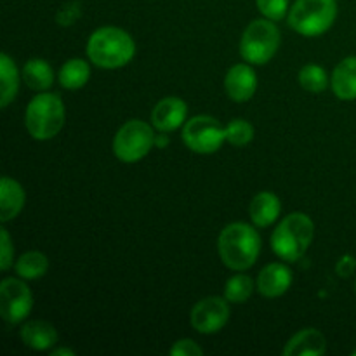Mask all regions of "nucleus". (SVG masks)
<instances>
[{"label":"nucleus","instance_id":"obj_5","mask_svg":"<svg viewBox=\"0 0 356 356\" xmlns=\"http://www.w3.org/2000/svg\"><path fill=\"white\" fill-rule=\"evenodd\" d=\"M337 17V0H296L287 23L302 37H318L329 31Z\"/></svg>","mask_w":356,"mask_h":356},{"label":"nucleus","instance_id":"obj_30","mask_svg":"<svg viewBox=\"0 0 356 356\" xmlns=\"http://www.w3.org/2000/svg\"><path fill=\"white\" fill-rule=\"evenodd\" d=\"M356 271V259L350 254L341 257L339 261L336 263V273L339 275L341 278H350Z\"/></svg>","mask_w":356,"mask_h":356},{"label":"nucleus","instance_id":"obj_12","mask_svg":"<svg viewBox=\"0 0 356 356\" xmlns=\"http://www.w3.org/2000/svg\"><path fill=\"white\" fill-rule=\"evenodd\" d=\"M186 117L188 104L181 97L169 96L160 99L152 110V125L159 132L169 134L186 124Z\"/></svg>","mask_w":356,"mask_h":356},{"label":"nucleus","instance_id":"obj_33","mask_svg":"<svg viewBox=\"0 0 356 356\" xmlns=\"http://www.w3.org/2000/svg\"><path fill=\"white\" fill-rule=\"evenodd\" d=\"M351 355H353V356H356V350H355V351H353V353H351Z\"/></svg>","mask_w":356,"mask_h":356},{"label":"nucleus","instance_id":"obj_2","mask_svg":"<svg viewBox=\"0 0 356 356\" xmlns=\"http://www.w3.org/2000/svg\"><path fill=\"white\" fill-rule=\"evenodd\" d=\"M136 56V42L125 30L103 26L92 31L87 42V58L103 70H118L129 65Z\"/></svg>","mask_w":356,"mask_h":356},{"label":"nucleus","instance_id":"obj_34","mask_svg":"<svg viewBox=\"0 0 356 356\" xmlns=\"http://www.w3.org/2000/svg\"><path fill=\"white\" fill-rule=\"evenodd\" d=\"M355 292H356V280H355Z\"/></svg>","mask_w":356,"mask_h":356},{"label":"nucleus","instance_id":"obj_18","mask_svg":"<svg viewBox=\"0 0 356 356\" xmlns=\"http://www.w3.org/2000/svg\"><path fill=\"white\" fill-rule=\"evenodd\" d=\"M334 94L343 101L356 99V56L344 58L330 76Z\"/></svg>","mask_w":356,"mask_h":356},{"label":"nucleus","instance_id":"obj_32","mask_svg":"<svg viewBox=\"0 0 356 356\" xmlns=\"http://www.w3.org/2000/svg\"><path fill=\"white\" fill-rule=\"evenodd\" d=\"M51 356H75V351L70 348H56L51 351Z\"/></svg>","mask_w":356,"mask_h":356},{"label":"nucleus","instance_id":"obj_31","mask_svg":"<svg viewBox=\"0 0 356 356\" xmlns=\"http://www.w3.org/2000/svg\"><path fill=\"white\" fill-rule=\"evenodd\" d=\"M169 145V138H167L165 132H160V134L155 136V146L156 148H165Z\"/></svg>","mask_w":356,"mask_h":356},{"label":"nucleus","instance_id":"obj_21","mask_svg":"<svg viewBox=\"0 0 356 356\" xmlns=\"http://www.w3.org/2000/svg\"><path fill=\"white\" fill-rule=\"evenodd\" d=\"M90 79V66L89 63L83 59L73 58L68 59L65 65L61 66L58 73V80L61 87L68 90H79L89 82Z\"/></svg>","mask_w":356,"mask_h":356},{"label":"nucleus","instance_id":"obj_26","mask_svg":"<svg viewBox=\"0 0 356 356\" xmlns=\"http://www.w3.org/2000/svg\"><path fill=\"white\" fill-rule=\"evenodd\" d=\"M256 6L259 13L263 14V17H268L275 23L289 16V10H291L289 0H256Z\"/></svg>","mask_w":356,"mask_h":356},{"label":"nucleus","instance_id":"obj_6","mask_svg":"<svg viewBox=\"0 0 356 356\" xmlns=\"http://www.w3.org/2000/svg\"><path fill=\"white\" fill-rule=\"evenodd\" d=\"M280 47V30L275 21L263 17L256 19L243 30L240 38V54L250 65H266Z\"/></svg>","mask_w":356,"mask_h":356},{"label":"nucleus","instance_id":"obj_15","mask_svg":"<svg viewBox=\"0 0 356 356\" xmlns=\"http://www.w3.org/2000/svg\"><path fill=\"white\" fill-rule=\"evenodd\" d=\"M282 212L280 198L273 191H261L250 200L249 216L250 221L257 228H268L278 221Z\"/></svg>","mask_w":356,"mask_h":356},{"label":"nucleus","instance_id":"obj_17","mask_svg":"<svg viewBox=\"0 0 356 356\" xmlns=\"http://www.w3.org/2000/svg\"><path fill=\"white\" fill-rule=\"evenodd\" d=\"M24 200L26 195L23 186L13 177L3 176L0 181V221L9 222L17 218L24 207Z\"/></svg>","mask_w":356,"mask_h":356},{"label":"nucleus","instance_id":"obj_13","mask_svg":"<svg viewBox=\"0 0 356 356\" xmlns=\"http://www.w3.org/2000/svg\"><path fill=\"white\" fill-rule=\"evenodd\" d=\"M292 285V271L284 263H270L259 271L256 289L263 298L275 299L284 296Z\"/></svg>","mask_w":356,"mask_h":356},{"label":"nucleus","instance_id":"obj_14","mask_svg":"<svg viewBox=\"0 0 356 356\" xmlns=\"http://www.w3.org/2000/svg\"><path fill=\"white\" fill-rule=\"evenodd\" d=\"M327 353V341L320 330L302 329L287 341L284 348L285 356H322Z\"/></svg>","mask_w":356,"mask_h":356},{"label":"nucleus","instance_id":"obj_29","mask_svg":"<svg viewBox=\"0 0 356 356\" xmlns=\"http://www.w3.org/2000/svg\"><path fill=\"white\" fill-rule=\"evenodd\" d=\"M170 355L172 356H202L204 350L195 343L193 339H179L172 344L170 348Z\"/></svg>","mask_w":356,"mask_h":356},{"label":"nucleus","instance_id":"obj_22","mask_svg":"<svg viewBox=\"0 0 356 356\" xmlns=\"http://www.w3.org/2000/svg\"><path fill=\"white\" fill-rule=\"evenodd\" d=\"M14 268H16L17 277H21L23 280H38L47 273L49 259L45 254L38 252V250H30L16 261Z\"/></svg>","mask_w":356,"mask_h":356},{"label":"nucleus","instance_id":"obj_4","mask_svg":"<svg viewBox=\"0 0 356 356\" xmlns=\"http://www.w3.org/2000/svg\"><path fill=\"white\" fill-rule=\"evenodd\" d=\"M66 120L65 103L58 94L38 92L24 111V127L37 141H49L61 132Z\"/></svg>","mask_w":356,"mask_h":356},{"label":"nucleus","instance_id":"obj_8","mask_svg":"<svg viewBox=\"0 0 356 356\" xmlns=\"http://www.w3.org/2000/svg\"><path fill=\"white\" fill-rule=\"evenodd\" d=\"M183 141L188 149L198 153V155H211L216 153L226 141L225 127L209 115H197V117L186 120L183 125Z\"/></svg>","mask_w":356,"mask_h":356},{"label":"nucleus","instance_id":"obj_20","mask_svg":"<svg viewBox=\"0 0 356 356\" xmlns=\"http://www.w3.org/2000/svg\"><path fill=\"white\" fill-rule=\"evenodd\" d=\"M19 72L16 68V63L2 52L0 56V108H7L17 96L19 89Z\"/></svg>","mask_w":356,"mask_h":356},{"label":"nucleus","instance_id":"obj_25","mask_svg":"<svg viewBox=\"0 0 356 356\" xmlns=\"http://www.w3.org/2000/svg\"><path fill=\"white\" fill-rule=\"evenodd\" d=\"M226 132V143L236 148H243L249 145L254 139V127L250 122L243 120V118H233L225 125Z\"/></svg>","mask_w":356,"mask_h":356},{"label":"nucleus","instance_id":"obj_19","mask_svg":"<svg viewBox=\"0 0 356 356\" xmlns=\"http://www.w3.org/2000/svg\"><path fill=\"white\" fill-rule=\"evenodd\" d=\"M21 79L26 83L28 89L35 92H45L54 83V70L45 59H30L24 63L21 70Z\"/></svg>","mask_w":356,"mask_h":356},{"label":"nucleus","instance_id":"obj_7","mask_svg":"<svg viewBox=\"0 0 356 356\" xmlns=\"http://www.w3.org/2000/svg\"><path fill=\"white\" fill-rule=\"evenodd\" d=\"M153 125L143 120H129L113 138V153L120 162L136 163L145 159L155 146Z\"/></svg>","mask_w":356,"mask_h":356},{"label":"nucleus","instance_id":"obj_9","mask_svg":"<svg viewBox=\"0 0 356 356\" xmlns=\"http://www.w3.org/2000/svg\"><path fill=\"white\" fill-rule=\"evenodd\" d=\"M33 308V294L23 278H3L0 284V315L9 325L24 322Z\"/></svg>","mask_w":356,"mask_h":356},{"label":"nucleus","instance_id":"obj_28","mask_svg":"<svg viewBox=\"0 0 356 356\" xmlns=\"http://www.w3.org/2000/svg\"><path fill=\"white\" fill-rule=\"evenodd\" d=\"M80 16H82L80 3L68 2L58 10V14H56V21H58V24H61V26H72V24H75L76 21H79Z\"/></svg>","mask_w":356,"mask_h":356},{"label":"nucleus","instance_id":"obj_24","mask_svg":"<svg viewBox=\"0 0 356 356\" xmlns=\"http://www.w3.org/2000/svg\"><path fill=\"white\" fill-rule=\"evenodd\" d=\"M256 284H254L252 278L249 275L238 271L236 275H233L228 282H226L225 287V298L228 299L233 305H243L245 301H249V298L252 296Z\"/></svg>","mask_w":356,"mask_h":356},{"label":"nucleus","instance_id":"obj_10","mask_svg":"<svg viewBox=\"0 0 356 356\" xmlns=\"http://www.w3.org/2000/svg\"><path fill=\"white\" fill-rule=\"evenodd\" d=\"M229 315V301L219 296H209L200 299L197 305L191 308L190 323L198 334H218L222 327L228 323Z\"/></svg>","mask_w":356,"mask_h":356},{"label":"nucleus","instance_id":"obj_23","mask_svg":"<svg viewBox=\"0 0 356 356\" xmlns=\"http://www.w3.org/2000/svg\"><path fill=\"white\" fill-rule=\"evenodd\" d=\"M329 82L330 79L329 75H327L325 70L320 65H315V63L305 65L299 70V86H301L306 92H325L327 87H329Z\"/></svg>","mask_w":356,"mask_h":356},{"label":"nucleus","instance_id":"obj_3","mask_svg":"<svg viewBox=\"0 0 356 356\" xmlns=\"http://www.w3.org/2000/svg\"><path fill=\"white\" fill-rule=\"evenodd\" d=\"M315 238V222L308 214L292 212L282 219L271 235V249L285 263H296Z\"/></svg>","mask_w":356,"mask_h":356},{"label":"nucleus","instance_id":"obj_27","mask_svg":"<svg viewBox=\"0 0 356 356\" xmlns=\"http://www.w3.org/2000/svg\"><path fill=\"white\" fill-rule=\"evenodd\" d=\"M0 270L7 271L14 264V245L6 228H0Z\"/></svg>","mask_w":356,"mask_h":356},{"label":"nucleus","instance_id":"obj_11","mask_svg":"<svg viewBox=\"0 0 356 356\" xmlns=\"http://www.w3.org/2000/svg\"><path fill=\"white\" fill-rule=\"evenodd\" d=\"M225 90L235 103L252 99L257 90V75L250 63H238L228 70L225 76Z\"/></svg>","mask_w":356,"mask_h":356},{"label":"nucleus","instance_id":"obj_1","mask_svg":"<svg viewBox=\"0 0 356 356\" xmlns=\"http://www.w3.org/2000/svg\"><path fill=\"white\" fill-rule=\"evenodd\" d=\"M218 254L229 270H250L261 254V235L247 222H232L219 233Z\"/></svg>","mask_w":356,"mask_h":356},{"label":"nucleus","instance_id":"obj_16","mask_svg":"<svg viewBox=\"0 0 356 356\" xmlns=\"http://www.w3.org/2000/svg\"><path fill=\"white\" fill-rule=\"evenodd\" d=\"M21 341L24 346L31 348L35 351L52 350L58 343V332L54 325L45 320H30L21 327Z\"/></svg>","mask_w":356,"mask_h":356}]
</instances>
